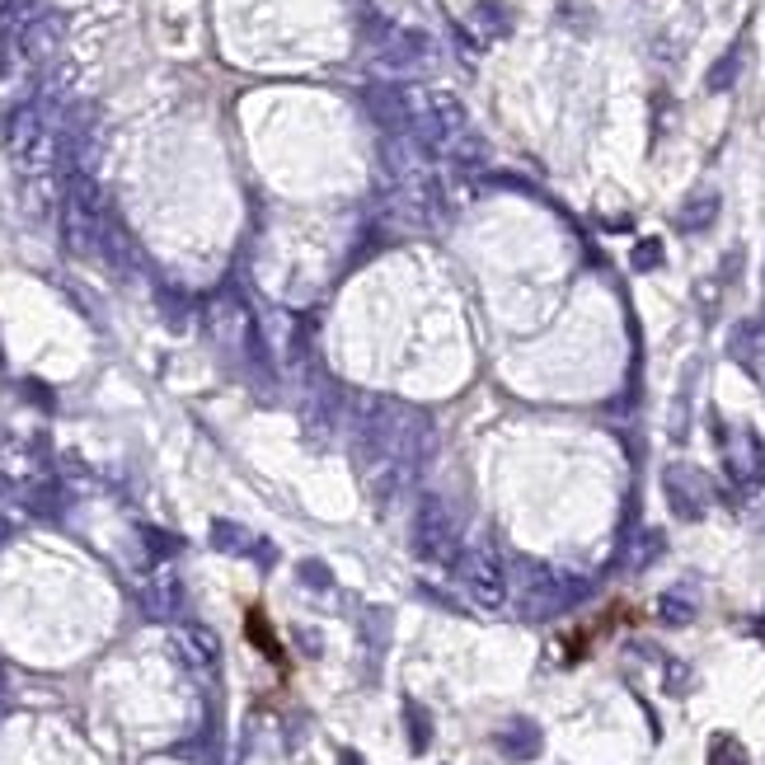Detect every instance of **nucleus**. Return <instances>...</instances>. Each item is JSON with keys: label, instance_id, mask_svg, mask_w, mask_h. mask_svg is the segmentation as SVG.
Listing matches in <instances>:
<instances>
[{"label": "nucleus", "instance_id": "obj_1", "mask_svg": "<svg viewBox=\"0 0 765 765\" xmlns=\"http://www.w3.org/2000/svg\"><path fill=\"white\" fill-rule=\"evenodd\" d=\"M460 587H465L470 601L484 606V611H498V606L507 601V573L489 550H465L460 554Z\"/></svg>", "mask_w": 765, "mask_h": 765}, {"label": "nucleus", "instance_id": "obj_2", "mask_svg": "<svg viewBox=\"0 0 765 765\" xmlns=\"http://www.w3.org/2000/svg\"><path fill=\"white\" fill-rule=\"evenodd\" d=\"M414 545H418V554H423V559H437V564L456 559V545H460L456 517H451V512H446L437 498H423V507H418Z\"/></svg>", "mask_w": 765, "mask_h": 765}, {"label": "nucleus", "instance_id": "obj_3", "mask_svg": "<svg viewBox=\"0 0 765 765\" xmlns=\"http://www.w3.org/2000/svg\"><path fill=\"white\" fill-rule=\"evenodd\" d=\"M662 489H667V503H672L681 517H700L704 503H709V484H704L700 470H690V465H672L667 479H662Z\"/></svg>", "mask_w": 765, "mask_h": 765}, {"label": "nucleus", "instance_id": "obj_4", "mask_svg": "<svg viewBox=\"0 0 765 765\" xmlns=\"http://www.w3.org/2000/svg\"><path fill=\"white\" fill-rule=\"evenodd\" d=\"M728 475L747 489H756L765 479V451L751 432H737V442H728Z\"/></svg>", "mask_w": 765, "mask_h": 765}, {"label": "nucleus", "instance_id": "obj_5", "mask_svg": "<svg viewBox=\"0 0 765 765\" xmlns=\"http://www.w3.org/2000/svg\"><path fill=\"white\" fill-rule=\"evenodd\" d=\"M179 648H184L198 667H212L216 662V634H207V629H198V625L179 629Z\"/></svg>", "mask_w": 765, "mask_h": 765}, {"label": "nucleus", "instance_id": "obj_6", "mask_svg": "<svg viewBox=\"0 0 765 765\" xmlns=\"http://www.w3.org/2000/svg\"><path fill=\"white\" fill-rule=\"evenodd\" d=\"M146 606H151V615H174V606H179V582L160 578L151 592H146Z\"/></svg>", "mask_w": 765, "mask_h": 765}, {"label": "nucleus", "instance_id": "obj_7", "mask_svg": "<svg viewBox=\"0 0 765 765\" xmlns=\"http://www.w3.org/2000/svg\"><path fill=\"white\" fill-rule=\"evenodd\" d=\"M212 540H216V550H226V554H245L249 550V531L230 526V521H212Z\"/></svg>", "mask_w": 765, "mask_h": 765}, {"label": "nucleus", "instance_id": "obj_8", "mask_svg": "<svg viewBox=\"0 0 765 765\" xmlns=\"http://www.w3.org/2000/svg\"><path fill=\"white\" fill-rule=\"evenodd\" d=\"M737 66H742V47H733V52L723 57L719 71H709V90H728V80L737 76Z\"/></svg>", "mask_w": 765, "mask_h": 765}, {"label": "nucleus", "instance_id": "obj_9", "mask_svg": "<svg viewBox=\"0 0 765 765\" xmlns=\"http://www.w3.org/2000/svg\"><path fill=\"white\" fill-rule=\"evenodd\" d=\"M709 765H747V756H742V747H737V742L719 737V742H714V751H709Z\"/></svg>", "mask_w": 765, "mask_h": 765}, {"label": "nucleus", "instance_id": "obj_10", "mask_svg": "<svg viewBox=\"0 0 765 765\" xmlns=\"http://www.w3.org/2000/svg\"><path fill=\"white\" fill-rule=\"evenodd\" d=\"M249 634H254V643H259L268 658H277V643H273V634H268V625H263V615H259V611L249 615Z\"/></svg>", "mask_w": 765, "mask_h": 765}, {"label": "nucleus", "instance_id": "obj_11", "mask_svg": "<svg viewBox=\"0 0 765 765\" xmlns=\"http://www.w3.org/2000/svg\"><path fill=\"white\" fill-rule=\"evenodd\" d=\"M658 263H662L658 240H643V245L634 249V268H658Z\"/></svg>", "mask_w": 765, "mask_h": 765}, {"label": "nucleus", "instance_id": "obj_12", "mask_svg": "<svg viewBox=\"0 0 765 765\" xmlns=\"http://www.w3.org/2000/svg\"><path fill=\"white\" fill-rule=\"evenodd\" d=\"M662 615H667V620H676V625H686L690 615V601H681V597H662Z\"/></svg>", "mask_w": 765, "mask_h": 765}, {"label": "nucleus", "instance_id": "obj_13", "mask_svg": "<svg viewBox=\"0 0 765 765\" xmlns=\"http://www.w3.org/2000/svg\"><path fill=\"white\" fill-rule=\"evenodd\" d=\"M709 216H714V202L704 198V207H690V216H681V226H686V230H695V226H704Z\"/></svg>", "mask_w": 765, "mask_h": 765}, {"label": "nucleus", "instance_id": "obj_14", "mask_svg": "<svg viewBox=\"0 0 765 765\" xmlns=\"http://www.w3.org/2000/svg\"><path fill=\"white\" fill-rule=\"evenodd\" d=\"M5 531H10V526H5V517H0V540H5Z\"/></svg>", "mask_w": 765, "mask_h": 765}, {"label": "nucleus", "instance_id": "obj_15", "mask_svg": "<svg viewBox=\"0 0 765 765\" xmlns=\"http://www.w3.org/2000/svg\"><path fill=\"white\" fill-rule=\"evenodd\" d=\"M0 686H5V667H0Z\"/></svg>", "mask_w": 765, "mask_h": 765}]
</instances>
